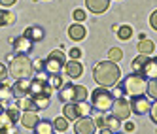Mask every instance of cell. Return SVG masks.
Instances as JSON below:
<instances>
[{"label": "cell", "mask_w": 157, "mask_h": 134, "mask_svg": "<svg viewBox=\"0 0 157 134\" xmlns=\"http://www.w3.org/2000/svg\"><path fill=\"white\" fill-rule=\"evenodd\" d=\"M146 93H148V96H151V98L157 100V77L148 80V89H146Z\"/></svg>", "instance_id": "33"}, {"label": "cell", "mask_w": 157, "mask_h": 134, "mask_svg": "<svg viewBox=\"0 0 157 134\" xmlns=\"http://www.w3.org/2000/svg\"><path fill=\"white\" fill-rule=\"evenodd\" d=\"M23 36H27L30 42H42L44 38H46V30H44L42 27H38V25H32V27L25 28Z\"/></svg>", "instance_id": "16"}, {"label": "cell", "mask_w": 157, "mask_h": 134, "mask_svg": "<svg viewBox=\"0 0 157 134\" xmlns=\"http://www.w3.org/2000/svg\"><path fill=\"white\" fill-rule=\"evenodd\" d=\"M17 21L15 13L8 12V9H0V27H8V25H13Z\"/></svg>", "instance_id": "24"}, {"label": "cell", "mask_w": 157, "mask_h": 134, "mask_svg": "<svg viewBox=\"0 0 157 134\" xmlns=\"http://www.w3.org/2000/svg\"><path fill=\"white\" fill-rule=\"evenodd\" d=\"M136 49H138L142 55H151V53H153V49H155V43H153V40L144 38V40H140V42H138Z\"/></svg>", "instance_id": "23"}, {"label": "cell", "mask_w": 157, "mask_h": 134, "mask_svg": "<svg viewBox=\"0 0 157 134\" xmlns=\"http://www.w3.org/2000/svg\"><path fill=\"white\" fill-rule=\"evenodd\" d=\"M19 100V110L23 111H38V106L34 104L32 96H23V98H17Z\"/></svg>", "instance_id": "22"}, {"label": "cell", "mask_w": 157, "mask_h": 134, "mask_svg": "<svg viewBox=\"0 0 157 134\" xmlns=\"http://www.w3.org/2000/svg\"><path fill=\"white\" fill-rule=\"evenodd\" d=\"M100 134H112V132H110V130L104 127V128H100Z\"/></svg>", "instance_id": "46"}, {"label": "cell", "mask_w": 157, "mask_h": 134, "mask_svg": "<svg viewBox=\"0 0 157 134\" xmlns=\"http://www.w3.org/2000/svg\"><path fill=\"white\" fill-rule=\"evenodd\" d=\"M13 100V93H12V85L6 81H0V102H4V106Z\"/></svg>", "instance_id": "21"}, {"label": "cell", "mask_w": 157, "mask_h": 134, "mask_svg": "<svg viewBox=\"0 0 157 134\" xmlns=\"http://www.w3.org/2000/svg\"><path fill=\"white\" fill-rule=\"evenodd\" d=\"M29 87H30V77L15 80V83L12 85L13 98H23V96H29Z\"/></svg>", "instance_id": "11"}, {"label": "cell", "mask_w": 157, "mask_h": 134, "mask_svg": "<svg viewBox=\"0 0 157 134\" xmlns=\"http://www.w3.org/2000/svg\"><path fill=\"white\" fill-rule=\"evenodd\" d=\"M93 106L87 104V102H68L64 104V110H63V115L68 119V121H76L80 117H85L91 114Z\"/></svg>", "instance_id": "6"}, {"label": "cell", "mask_w": 157, "mask_h": 134, "mask_svg": "<svg viewBox=\"0 0 157 134\" xmlns=\"http://www.w3.org/2000/svg\"><path fill=\"white\" fill-rule=\"evenodd\" d=\"M66 64V55L63 53V49H55L48 55V59L44 61V72L48 76H55L61 74V70L64 68Z\"/></svg>", "instance_id": "5"}, {"label": "cell", "mask_w": 157, "mask_h": 134, "mask_svg": "<svg viewBox=\"0 0 157 134\" xmlns=\"http://www.w3.org/2000/svg\"><path fill=\"white\" fill-rule=\"evenodd\" d=\"M32 68H34V70H40V72H44V61H42V59H36L34 62H32Z\"/></svg>", "instance_id": "43"}, {"label": "cell", "mask_w": 157, "mask_h": 134, "mask_svg": "<svg viewBox=\"0 0 157 134\" xmlns=\"http://www.w3.org/2000/svg\"><path fill=\"white\" fill-rule=\"evenodd\" d=\"M150 25H151V28H153V30H157V9L150 15Z\"/></svg>", "instance_id": "42"}, {"label": "cell", "mask_w": 157, "mask_h": 134, "mask_svg": "<svg viewBox=\"0 0 157 134\" xmlns=\"http://www.w3.org/2000/svg\"><path fill=\"white\" fill-rule=\"evenodd\" d=\"M106 117H108V115H104V111H98V115L95 117L97 128H104V127H106Z\"/></svg>", "instance_id": "36"}, {"label": "cell", "mask_w": 157, "mask_h": 134, "mask_svg": "<svg viewBox=\"0 0 157 134\" xmlns=\"http://www.w3.org/2000/svg\"><path fill=\"white\" fill-rule=\"evenodd\" d=\"M72 17H74V21H76V23H82V21H83L87 15H85V12H83V9H74V12H72Z\"/></svg>", "instance_id": "37"}, {"label": "cell", "mask_w": 157, "mask_h": 134, "mask_svg": "<svg viewBox=\"0 0 157 134\" xmlns=\"http://www.w3.org/2000/svg\"><path fill=\"white\" fill-rule=\"evenodd\" d=\"M114 100H116V96L108 91V87H100L98 85L97 89H93V93H91V106L97 111H104V114L110 111Z\"/></svg>", "instance_id": "4"}, {"label": "cell", "mask_w": 157, "mask_h": 134, "mask_svg": "<svg viewBox=\"0 0 157 134\" xmlns=\"http://www.w3.org/2000/svg\"><path fill=\"white\" fill-rule=\"evenodd\" d=\"M125 130H127V132H132V130H134V123H131V121L125 123Z\"/></svg>", "instance_id": "45"}, {"label": "cell", "mask_w": 157, "mask_h": 134, "mask_svg": "<svg viewBox=\"0 0 157 134\" xmlns=\"http://www.w3.org/2000/svg\"><path fill=\"white\" fill-rule=\"evenodd\" d=\"M116 85H117L125 95H129V96H138V95H144V93H146V89H148V80H146L142 74L132 72V74L127 76L121 83H116Z\"/></svg>", "instance_id": "2"}, {"label": "cell", "mask_w": 157, "mask_h": 134, "mask_svg": "<svg viewBox=\"0 0 157 134\" xmlns=\"http://www.w3.org/2000/svg\"><path fill=\"white\" fill-rule=\"evenodd\" d=\"M64 72H66V76L68 77H72V80H78L82 74H83V66H82V62L80 61H66V64H64Z\"/></svg>", "instance_id": "14"}, {"label": "cell", "mask_w": 157, "mask_h": 134, "mask_svg": "<svg viewBox=\"0 0 157 134\" xmlns=\"http://www.w3.org/2000/svg\"><path fill=\"white\" fill-rule=\"evenodd\" d=\"M12 123H13L12 117H10V114L4 110L2 114H0V128H4V127H8V125H12Z\"/></svg>", "instance_id": "35"}, {"label": "cell", "mask_w": 157, "mask_h": 134, "mask_svg": "<svg viewBox=\"0 0 157 134\" xmlns=\"http://www.w3.org/2000/svg\"><path fill=\"white\" fill-rule=\"evenodd\" d=\"M70 59L72 61H80L82 59V49L80 47H72L70 49Z\"/></svg>", "instance_id": "39"}, {"label": "cell", "mask_w": 157, "mask_h": 134, "mask_svg": "<svg viewBox=\"0 0 157 134\" xmlns=\"http://www.w3.org/2000/svg\"><path fill=\"white\" fill-rule=\"evenodd\" d=\"M48 83H49V87L53 89V91H55V89H61L64 83H63V77L59 76V74H55V76H48Z\"/></svg>", "instance_id": "30"}, {"label": "cell", "mask_w": 157, "mask_h": 134, "mask_svg": "<svg viewBox=\"0 0 157 134\" xmlns=\"http://www.w3.org/2000/svg\"><path fill=\"white\" fill-rule=\"evenodd\" d=\"M123 59V51L119 49V47H112L110 51H108V61H112V62H119Z\"/></svg>", "instance_id": "31"}, {"label": "cell", "mask_w": 157, "mask_h": 134, "mask_svg": "<svg viewBox=\"0 0 157 134\" xmlns=\"http://www.w3.org/2000/svg\"><path fill=\"white\" fill-rule=\"evenodd\" d=\"M106 128L110 132H119L121 130V121L117 117H114V115H108L106 117Z\"/></svg>", "instance_id": "26"}, {"label": "cell", "mask_w": 157, "mask_h": 134, "mask_svg": "<svg viewBox=\"0 0 157 134\" xmlns=\"http://www.w3.org/2000/svg\"><path fill=\"white\" fill-rule=\"evenodd\" d=\"M146 80H153V77H157V57H150L148 61H146L144 68L140 72Z\"/></svg>", "instance_id": "17"}, {"label": "cell", "mask_w": 157, "mask_h": 134, "mask_svg": "<svg viewBox=\"0 0 157 134\" xmlns=\"http://www.w3.org/2000/svg\"><path fill=\"white\" fill-rule=\"evenodd\" d=\"M51 93H53V89L48 83V76L44 77V74H40V76H36V77H32V80H30L29 96H36V95H48V96H51Z\"/></svg>", "instance_id": "7"}, {"label": "cell", "mask_w": 157, "mask_h": 134, "mask_svg": "<svg viewBox=\"0 0 157 134\" xmlns=\"http://www.w3.org/2000/svg\"><path fill=\"white\" fill-rule=\"evenodd\" d=\"M12 42H13V47H15V53L17 55H27V53H30L32 51V43H34V42H30L23 34H21L19 38H15V40H12Z\"/></svg>", "instance_id": "12"}, {"label": "cell", "mask_w": 157, "mask_h": 134, "mask_svg": "<svg viewBox=\"0 0 157 134\" xmlns=\"http://www.w3.org/2000/svg\"><path fill=\"white\" fill-rule=\"evenodd\" d=\"M34 134H55V128H53V123L46 121V119H40L38 125L32 128Z\"/></svg>", "instance_id": "20"}, {"label": "cell", "mask_w": 157, "mask_h": 134, "mask_svg": "<svg viewBox=\"0 0 157 134\" xmlns=\"http://www.w3.org/2000/svg\"><path fill=\"white\" fill-rule=\"evenodd\" d=\"M10 76L13 80H23V77H30L34 68H32V61L27 55H15L13 61H10Z\"/></svg>", "instance_id": "3"}, {"label": "cell", "mask_w": 157, "mask_h": 134, "mask_svg": "<svg viewBox=\"0 0 157 134\" xmlns=\"http://www.w3.org/2000/svg\"><path fill=\"white\" fill-rule=\"evenodd\" d=\"M121 77V70L117 62L112 61H100L95 64L93 68V80L100 85V87H114Z\"/></svg>", "instance_id": "1"}, {"label": "cell", "mask_w": 157, "mask_h": 134, "mask_svg": "<svg viewBox=\"0 0 157 134\" xmlns=\"http://www.w3.org/2000/svg\"><path fill=\"white\" fill-rule=\"evenodd\" d=\"M17 2V0H0V6H4V8H10V6H13Z\"/></svg>", "instance_id": "44"}, {"label": "cell", "mask_w": 157, "mask_h": 134, "mask_svg": "<svg viewBox=\"0 0 157 134\" xmlns=\"http://www.w3.org/2000/svg\"><path fill=\"white\" fill-rule=\"evenodd\" d=\"M0 134H17L15 123H12V125H8V127H4V128H0Z\"/></svg>", "instance_id": "38"}, {"label": "cell", "mask_w": 157, "mask_h": 134, "mask_svg": "<svg viewBox=\"0 0 157 134\" xmlns=\"http://www.w3.org/2000/svg\"><path fill=\"white\" fill-rule=\"evenodd\" d=\"M21 125H23L25 128H34L36 125H38V121H40V117L36 115V111H23V114H21Z\"/></svg>", "instance_id": "18"}, {"label": "cell", "mask_w": 157, "mask_h": 134, "mask_svg": "<svg viewBox=\"0 0 157 134\" xmlns=\"http://www.w3.org/2000/svg\"><path fill=\"white\" fill-rule=\"evenodd\" d=\"M117 38H119V40H131V38H132V27L121 25V27L117 28Z\"/></svg>", "instance_id": "28"}, {"label": "cell", "mask_w": 157, "mask_h": 134, "mask_svg": "<svg viewBox=\"0 0 157 134\" xmlns=\"http://www.w3.org/2000/svg\"><path fill=\"white\" fill-rule=\"evenodd\" d=\"M59 100L64 104H68V102H76V85L74 83H66L61 87V91H59Z\"/></svg>", "instance_id": "13"}, {"label": "cell", "mask_w": 157, "mask_h": 134, "mask_svg": "<svg viewBox=\"0 0 157 134\" xmlns=\"http://www.w3.org/2000/svg\"><path fill=\"white\" fill-rule=\"evenodd\" d=\"M150 115H151V121L157 125V100H155V104H151V110H150Z\"/></svg>", "instance_id": "41"}, {"label": "cell", "mask_w": 157, "mask_h": 134, "mask_svg": "<svg viewBox=\"0 0 157 134\" xmlns=\"http://www.w3.org/2000/svg\"><path fill=\"white\" fill-rule=\"evenodd\" d=\"M4 110H6V108H4V102H0V114H2Z\"/></svg>", "instance_id": "47"}, {"label": "cell", "mask_w": 157, "mask_h": 134, "mask_svg": "<svg viewBox=\"0 0 157 134\" xmlns=\"http://www.w3.org/2000/svg\"><path fill=\"white\" fill-rule=\"evenodd\" d=\"M10 76V70H8V66L0 62V81H6V77Z\"/></svg>", "instance_id": "40"}, {"label": "cell", "mask_w": 157, "mask_h": 134, "mask_svg": "<svg viewBox=\"0 0 157 134\" xmlns=\"http://www.w3.org/2000/svg\"><path fill=\"white\" fill-rule=\"evenodd\" d=\"M150 110H151V102L148 96H144V95L131 96V111L134 115H146V114H150Z\"/></svg>", "instance_id": "9"}, {"label": "cell", "mask_w": 157, "mask_h": 134, "mask_svg": "<svg viewBox=\"0 0 157 134\" xmlns=\"http://www.w3.org/2000/svg\"><path fill=\"white\" fill-rule=\"evenodd\" d=\"M110 111H112V115L117 117L119 121H127L129 115L132 114V111H131V102H129V100H125L123 96H117L114 100V104H112V110Z\"/></svg>", "instance_id": "8"}, {"label": "cell", "mask_w": 157, "mask_h": 134, "mask_svg": "<svg viewBox=\"0 0 157 134\" xmlns=\"http://www.w3.org/2000/svg\"><path fill=\"white\" fill-rule=\"evenodd\" d=\"M87 96H89L87 89L83 85H76V102H85Z\"/></svg>", "instance_id": "32"}, {"label": "cell", "mask_w": 157, "mask_h": 134, "mask_svg": "<svg viewBox=\"0 0 157 134\" xmlns=\"http://www.w3.org/2000/svg\"><path fill=\"white\" fill-rule=\"evenodd\" d=\"M97 132V125L93 117H80L74 121V134H95Z\"/></svg>", "instance_id": "10"}, {"label": "cell", "mask_w": 157, "mask_h": 134, "mask_svg": "<svg viewBox=\"0 0 157 134\" xmlns=\"http://www.w3.org/2000/svg\"><path fill=\"white\" fill-rule=\"evenodd\" d=\"M112 134H119V132H112Z\"/></svg>", "instance_id": "48"}, {"label": "cell", "mask_w": 157, "mask_h": 134, "mask_svg": "<svg viewBox=\"0 0 157 134\" xmlns=\"http://www.w3.org/2000/svg\"><path fill=\"white\" fill-rule=\"evenodd\" d=\"M85 34H87V30H85V27L80 25V23H74V25H70V28H68V36H70V40H74V42H82V40L85 38Z\"/></svg>", "instance_id": "19"}, {"label": "cell", "mask_w": 157, "mask_h": 134, "mask_svg": "<svg viewBox=\"0 0 157 134\" xmlns=\"http://www.w3.org/2000/svg\"><path fill=\"white\" fill-rule=\"evenodd\" d=\"M85 6L91 13L98 15V13H104L110 8V0H85Z\"/></svg>", "instance_id": "15"}, {"label": "cell", "mask_w": 157, "mask_h": 134, "mask_svg": "<svg viewBox=\"0 0 157 134\" xmlns=\"http://www.w3.org/2000/svg\"><path fill=\"white\" fill-rule=\"evenodd\" d=\"M150 59V55H138V57H134L132 59V62H131V66H132V72H136V74H140L142 72V68H144V64H146V61Z\"/></svg>", "instance_id": "25"}, {"label": "cell", "mask_w": 157, "mask_h": 134, "mask_svg": "<svg viewBox=\"0 0 157 134\" xmlns=\"http://www.w3.org/2000/svg\"><path fill=\"white\" fill-rule=\"evenodd\" d=\"M6 108V111L10 114V117H12V121L13 123H17L19 119H21V111H19V106H4Z\"/></svg>", "instance_id": "34"}, {"label": "cell", "mask_w": 157, "mask_h": 134, "mask_svg": "<svg viewBox=\"0 0 157 134\" xmlns=\"http://www.w3.org/2000/svg\"><path fill=\"white\" fill-rule=\"evenodd\" d=\"M32 100H34V104L38 106V110L49 108V96L48 95H36V96H32Z\"/></svg>", "instance_id": "27"}, {"label": "cell", "mask_w": 157, "mask_h": 134, "mask_svg": "<svg viewBox=\"0 0 157 134\" xmlns=\"http://www.w3.org/2000/svg\"><path fill=\"white\" fill-rule=\"evenodd\" d=\"M53 128L59 130V132H64L66 128H68V119H66L64 115H63V117L59 115L57 119H53Z\"/></svg>", "instance_id": "29"}]
</instances>
